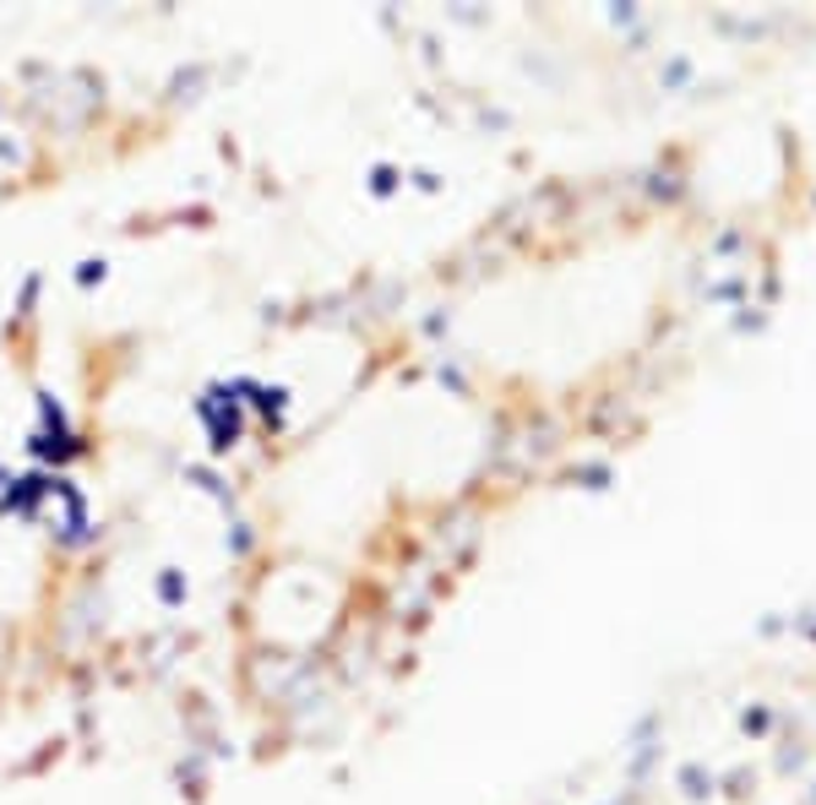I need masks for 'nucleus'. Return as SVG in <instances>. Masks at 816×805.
<instances>
[]
</instances>
